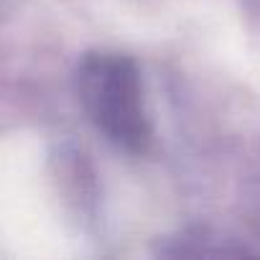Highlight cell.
I'll return each mask as SVG.
<instances>
[{"mask_svg":"<svg viewBox=\"0 0 260 260\" xmlns=\"http://www.w3.org/2000/svg\"><path fill=\"white\" fill-rule=\"evenodd\" d=\"M79 97L89 120L112 143L138 151L151 127L136 61L122 54H92L79 69Z\"/></svg>","mask_w":260,"mask_h":260,"instance_id":"6da1fadb","label":"cell"}]
</instances>
